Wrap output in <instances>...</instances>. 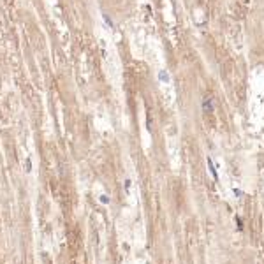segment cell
Instances as JSON below:
<instances>
[{
    "label": "cell",
    "instance_id": "1",
    "mask_svg": "<svg viewBox=\"0 0 264 264\" xmlns=\"http://www.w3.org/2000/svg\"><path fill=\"white\" fill-rule=\"evenodd\" d=\"M203 111H204V113H213V99L206 97V99L203 100Z\"/></svg>",
    "mask_w": 264,
    "mask_h": 264
},
{
    "label": "cell",
    "instance_id": "2",
    "mask_svg": "<svg viewBox=\"0 0 264 264\" xmlns=\"http://www.w3.org/2000/svg\"><path fill=\"white\" fill-rule=\"evenodd\" d=\"M206 162H208V169H210L211 176H213L215 180H218V173H217V167H215V164H213V159H211V157H208V159H206Z\"/></svg>",
    "mask_w": 264,
    "mask_h": 264
},
{
    "label": "cell",
    "instance_id": "3",
    "mask_svg": "<svg viewBox=\"0 0 264 264\" xmlns=\"http://www.w3.org/2000/svg\"><path fill=\"white\" fill-rule=\"evenodd\" d=\"M159 81H162V83H167V81H169L167 70H159Z\"/></svg>",
    "mask_w": 264,
    "mask_h": 264
},
{
    "label": "cell",
    "instance_id": "4",
    "mask_svg": "<svg viewBox=\"0 0 264 264\" xmlns=\"http://www.w3.org/2000/svg\"><path fill=\"white\" fill-rule=\"evenodd\" d=\"M102 19L106 21V25H107L109 28H115V23H113V19H111V18H109L107 14H102Z\"/></svg>",
    "mask_w": 264,
    "mask_h": 264
},
{
    "label": "cell",
    "instance_id": "5",
    "mask_svg": "<svg viewBox=\"0 0 264 264\" xmlns=\"http://www.w3.org/2000/svg\"><path fill=\"white\" fill-rule=\"evenodd\" d=\"M25 171H26V173L32 171V160H30V159H26V162H25Z\"/></svg>",
    "mask_w": 264,
    "mask_h": 264
},
{
    "label": "cell",
    "instance_id": "6",
    "mask_svg": "<svg viewBox=\"0 0 264 264\" xmlns=\"http://www.w3.org/2000/svg\"><path fill=\"white\" fill-rule=\"evenodd\" d=\"M99 201H100L102 204H107V203H109V199H107V196H104V194H102V196L99 197Z\"/></svg>",
    "mask_w": 264,
    "mask_h": 264
},
{
    "label": "cell",
    "instance_id": "7",
    "mask_svg": "<svg viewBox=\"0 0 264 264\" xmlns=\"http://www.w3.org/2000/svg\"><path fill=\"white\" fill-rule=\"evenodd\" d=\"M236 222H238V227H240V231L243 229V222H241V218L240 217H236Z\"/></svg>",
    "mask_w": 264,
    "mask_h": 264
}]
</instances>
